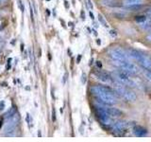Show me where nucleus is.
Returning a JSON list of instances; mask_svg holds the SVG:
<instances>
[{"mask_svg":"<svg viewBox=\"0 0 151 142\" xmlns=\"http://www.w3.org/2000/svg\"><path fill=\"white\" fill-rule=\"evenodd\" d=\"M143 0H125L126 6L127 5H135V4H142Z\"/></svg>","mask_w":151,"mask_h":142,"instance_id":"obj_17","label":"nucleus"},{"mask_svg":"<svg viewBox=\"0 0 151 142\" xmlns=\"http://www.w3.org/2000/svg\"><path fill=\"white\" fill-rule=\"evenodd\" d=\"M142 28L144 30H151V19L149 21H145L144 23H142Z\"/></svg>","mask_w":151,"mask_h":142,"instance_id":"obj_18","label":"nucleus"},{"mask_svg":"<svg viewBox=\"0 0 151 142\" xmlns=\"http://www.w3.org/2000/svg\"><path fill=\"white\" fill-rule=\"evenodd\" d=\"M109 57L112 61H127L129 57L120 49H112L109 51Z\"/></svg>","mask_w":151,"mask_h":142,"instance_id":"obj_6","label":"nucleus"},{"mask_svg":"<svg viewBox=\"0 0 151 142\" xmlns=\"http://www.w3.org/2000/svg\"><path fill=\"white\" fill-rule=\"evenodd\" d=\"M16 113H17V108H16V106H12L6 113L4 114L3 117L6 118V120H9V118H12L14 116H16Z\"/></svg>","mask_w":151,"mask_h":142,"instance_id":"obj_14","label":"nucleus"},{"mask_svg":"<svg viewBox=\"0 0 151 142\" xmlns=\"http://www.w3.org/2000/svg\"><path fill=\"white\" fill-rule=\"evenodd\" d=\"M65 7L68 8V4H67V1H65Z\"/></svg>","mask_w":151,"mask_h":142,"instance_id":"obj_35","label":"nucleus"},{"mask_svg":"<svg viewBox=\"0 0 151 142\" xmlns=\"http://www.w3.org/2000/svg\"><path fill=\"white\" fill-rule=\"evenodd\" d=\"M4 108H5V102L4 101H1V102H0V111L3 110Z\"/></svg>","mask_w":151,"mask_h":142,"instance_id":"obj_26","label":"nucleus"},{"mask_svg":"<svg viewBox=\"0 0 151 142\" xmlns=\"http://www.w3.org/2000/svg\"><path fill=\"white\" fill-rule=\"evenodd\" d=\"M134 20L138 23H144L145 21H147V16H146V14H139V15H136L134 17Z\"/></svg>","mask_w":151,"mask_h":142,"instance_id":"obj_15","label":"nucleus"},{"mask_svg":"<svg viewBox=\"0 0 151 142\" xmlns=\"http://www.w3.org/2000/svg\"><path fill=\"white\" fill-rule=\"evenodd\" d=\"M90 16H91L92 20H93V19H94V17H93V14L92 13V12H90Z\"/></svg>","mask_w":151,"mask_h":142,"instance_id":"obj_31","label":"nucleus"},{"mask_svg":"<svg viewBox=\"0 0 151 142\" xmlns=\"http://www.w3.org/2000/svg\"><path fill=\"white\" fill-rule=\"evenodd\" d=\"M127 123L126 122H117L113 124V131L115 132V135H125V132L127 131Z\"/></svg>","mask_w":151,"mask_h":142,"instance_id":"obj_10","label":"nucleus"},{"mask_svg":"<svg viewBox=\"0 0 151 142\" xmlns=\"http://www.w3.org/2000/svg\"><path fill=\"white\" fill-rule=\"evenodd\" d=\"M55 120H56V111L53 108L52 109V121H55Z\"/></svg>","mask_w":151,"mask_h":142,"instance_id":"obj_23","label":"nucleus"},{"mask_svg":"<svg viewBox=\"0 0 151 142\" xmlns=\"http://www.w3.org/2000/svg\"><path fill=\"white\" fill-rule=\"evenodd\" d=\"M80 60H81V55H78V57L77 58V63H78V64L80 62Z\"/></svg>","mask_w":151,"mask_h":142,"instance_id":"obj_30","label":"nucleus"},{"mask_svg":"<svg viewBox=\"0 0 151 142\" xmlns=\"http://www.w3.org/2000/svg\"><path fill=\"white\" fill-rule=\"evenodd\" d=\"M105 7L117 9V8H123L124 7V3H122L119 0H102L101 2Z\"/></svg>","mask_w":151,"mask_h":142,"instance_id":"obj_11","label":"nucleus"},{"mask_svg":"<svg viewBox=\"0 0 151 142\" xmlns=\"http://www.w3.org/2000/svg\"><path fill=\"white\" fill-rule=\"evenodd\" d=\"M73 1H74V0H73Z\"/></svg>","mask_w":151,"mask_h":142,"instance_id":"obj_38","label":"nucleus"},{"mask_svg":"<svg viewBox=\"0 0 151 142\" xmlns=\"http://www.w3.org/2000/svg\"><path fill=\"white\" fill-rule=\"evenodd\" d=\"M111 14H112V16L116 19H126V17H127V13L123 12H114Z\"/></svg>","mask_w":151,"mask_h":142,"instance_id":"obj_16","label":"nucleus"},{"mask_svg":"<svg viewBox=\"0 0 151 142\" xmlns=\"http://www.w3.org/2000/svg\"><path fill=\"white\" fill-rule=\"evenodd\" d=\"M96 63H97L96 64H97V66H98V67H99V68H101V66H102V64H101V62H99V61H98V62H96Z\"/></svg>","mask_w":151,"mask_h":142,"instance_id":"obj_29","label":"nucleus"},{"mask_svg":"<svg viewBox=\"0 0 151 142\" xmlns=\"http://www.w3.org/2000/svg\"><path fill=\"white\" fill-rule=\"evenodd\" d=\"M92 95L96 101L105 106H112L117 103L118 94L115 89L108 85H96L91 88Z\"/></svg>","mask_w":151,"mask_h":142,"instance_id":"obj_1","label":"nucleus"},{"mask_svg":"<svg viewBox=\"0 0 151 142\" xmlns=\"http://www.w3.org/2000/svg\"><path fill=\"white\" fill-rule=\"evenodd\" d=\"M87 6L90 9H93V2H92V0H87Z\"/></svg>","mask_w":151,"mask_h":142,"instance_id":"obj_20","label":"nucleus"},{"mask_svg":"<svg viewBox=\"0 0 151 142\" xmlns=\"http://www.w3.org/2000/svg\"><path fill=\"white\" fill-rule=\"evenodd\" d=\"M145 8L146 6L144 4H135V5H127V6L125 7V9L129 12H140Z\"/></svg>","mask_w":151,"mask_h":142,"instance_id":"obj_13","label":"nucleus"},{"mask_svg":"<svg viewBox=\"0 0 151 142\" xmlns=\"http://www.w3.org/2000/svg\"><path fill=\"white\" fill-rule=\"evenodd\" d=\"M133 134L138 137H143L147 135V130H146L145 128H144L143 126L135 125L133 127Z\"/></svg>","mask_w":151,"mask_h":142,"instance_id":"obj_12","label":"nucleus"},{"mask_svg":"<svg viewBox=\"0 0 151 142\" xmlns=\"http://www.w3.org/2000/svg\"><path fill=\"white\" fill-rule=\"evenodd\" d=\"M0 42H1V37H0Z\"/></svg>","mask_w":151,"mask_h":142,"instance_id":"obj_36","label":"nucleus"},{"mask_svg":"<svg viewBox=\"0 0 151 142\" xmlns=\"http://www.w3.org/2000/svg\"><path fill=\"white\" fill-rule=\"evenodd\" d=\"M7 0H0V5H2V4H4L5 2H6Z\"/></svg>","mask_w":151,"mask_h":142,"instance_id":"obj_33","label":"nucleus"},{"mask_svg":"<svg viewBox=\"0 0 151 142\" xmlns=\"http://www.w3.org/2000/svg\"><path fill=\"white\" fill-rule=\"evenodd\" d=\"M113 64L116 65L119 69H122L123 71H125L129 76H134L137 75L139 72V68L136 64L130 63L127 61H112Z\"/></svg>","mask_w":151,"mask_h":142,"instance_id":"obj_3","label":"nucleus"},{"mask_svg":"<svg viewBox=\"0 0 151 142\" xmlns=\"http://www.w3.org/2000/svg\"><path fill=\"white\" fill-rule=\"evenodd\" d=\"M94 75L96 76V78L98 80H102V82H104V83H114L115 82L112 76L110 73L106 72V71L96 70V72H94Z\"/></svg>","mask_w":151,"mask_h":142,"instance_id":"obj_7","label":"nucleus"},{"mask_svg":"<svg viewBox=\"0 0 151 142\" xmlns=\"http://www.w3.org/2000/svg\"><path fill=\"white\" fill-rule=\"evenodd\" d=\"M18 5H19V8H20V9L24 12V11H25V8H24V5H23L21 0H18Z\"/></svg>","mask_w":151,"mask_h":142,"instance_id":"obj_21","label":"nucleus"},{"mask_svg":"<svg viewBox=\"0 0 151 142\" xmlns=\"http://www.w3.org/2000/svg\"><path fill=\"white\" fill-rule=\"evenodd\" d=\"M105 112L108 114L109 116L111 117H120L124 115L120 109H118L116 107H112V106H106V107H103Z\"/></svg>","mask_w":151,"mask_h":142,"instance_id":"obj_9","label":"nucleus"},{"mask_svg":"<svg viewBox=\"0 0 151 142\" xmlns=\"http://www.w3.org/2000/svg\"><path fill=\"white\" fill-rule=\"evenodd\" d=\"M116 92L118 94V96L121 97L123 99H125L127 102H134L137 99V95L135 92H133L132 90L127 88L125 86H123L122 84L117 85L116 87Z\"/></svg>","mask_w":151,"mask_h":142,"instance_id":"obj_5","label":"nucleus"},{"mask_svg":"<svg viewBox=\"0 0 151 142\" xmlns=\"http://www.w3.org/2000/svg\"><path fill=\"white\" fill-rule=\"evenodd\" d=\"M146 39H147V41H149V42H151V31L149 32V34L146 36Z\"/></svg>","mask_w":151,"mask_h":142,"instance_id":"obj_27","label":"nucleus"},{"mask_svg":"<svg viewBox=\"0 0 151 142\" xmlns=\"http://www.w3.org/2000/svg\"><path fill=\"white\" fill-rule=\"evenodd\" d=\"M98 20H99V22L101 23V25H103L105 28H109V25H108V23H107V21L104 19V17L101 15V14H98Z\"/></svg>","mask_w":151,"mask_h":142,"instance_id":"obj_19","label":"nucleus"},{"mask_svg":"<svg viewBox=\"0 0 151 142\" xmlns=\"http://www.w3.org/2000/svg\"><path fill=\"white\" fill-rule=\"evenodd\" d=\"M96 43H97V45H100V44H101L100 39H97V40H96Z\"/></svg>","mask_w":151,"mask_h":142,"instance_id":"obj_34","label":"nucleus"},{"mask_svg":"<svg viewBox=\"0 0 151 142\" xmlns=\"http://www.w3.org/2000/svg\"><path fill=\"white\" fill-rule=\"evenodd\" d=\"M81 80H82V83H85L87 82V76L84 72L82 73V76H81Z\"/></svg>","mask_w":151,"mask_h":142,"instance_id":"obj_22","label":"nucleus"},{"mask_svg":"<svg viewBox=\"0 0 151 142\" xmlns=\"http://www.w3.org/2000/svg\"><path fill=\"white\" fill-rule=\"evenodd\" d=\"M112 77L116 82L122 85H132L134 86L135 83L129 78V75L122 69H116L112 72Z\"/></svg>","mask_w":151,"mask_h":142,"instance_id":"obj_4","label":"nucleus"},{"mask_svg":"<svg viewBox=\"0 0 151 142\" xmlns=\"http://www.w3.org/2000/svg\"><path fill=\"white\" fill-rule=\"evenodd\" d=\"M110 34H111L112 37H115V36H117V31H116V30H111V32H110Z\"/></svg>","mask_w":151,"mask_h":142,"instance_id":"obj_25","label":"nucleus"},{"mask_svg":"<svg viewBox=\"0 0 151 142\" xmlns=\"http://www.w3.org/2000/svg\"><path fill=\"white\" fill-rule=\"evenodd\" d=\"M81 18L82 19H85V15H84V12L83 11H81Z\"/></svg>","mask_w":151,"mask_h":142,"instance_id":"obj_32","label":"nucleus"},{"mask_svg":"<svg viewBox=\"0 0 151 142\" xmlns=\"http://www.w3.org/2000/svg\"><path fill=\"white\" fill-rule=\"evenodd\" d=\"M19 123V117L18 116H14L13 117L9 118V121L8 122V124L5 128V133H6V135H9V133L15 131V128Z\"/></svg>","mask_w":151,"mask_h":142,"instance_id":"obj_8","label":"nucleus"},{"mask_svg":"<svg viewBox=\"0 0 151 142\" xmlns=\"http://www.w3.org/2000/svg\"><path fill=\"white\" fill-rule=\"evenodd\" d=\"M129 53L131 58H133L147 71H151V57L143 51H140L135 49H129Z\"/></svg>","mask_w":151,"mask_h":142,"instance_id":"obj_2","label":"nucleus"},{"mask_svg":"<svg viewBox=\"0 0 151 142\" xmlns=\"http://www.w3.org/2000/svg\"><path fill=\"white\" fill-rule=\"evenodd\" d=\"M3 120H4V117H0V129H1V127L3 126Z\"/></svg>","mask_w":151,"mask_h":142,"instance_id":"obj_28","label":"nucleus"},{"mask_svg":"<svg viewBox=\"0 0 151 142\" xmlns=\"http://www.w3.org/2000/svg\"><path fill=\"white\" fill-rule=\"evenodd\" d=\"M145 14H146V16H150V17H151V9H145Z\"/></svg>","mask_w":151,"mask_h":142,"instance_id":"obj_24","label":"nucleus"},{"mask_svg":"<svg viewBox=\"0 0 151 142\" xmlns=\"http://www.w3.org/2000/svg\"><path fill=\"white\" fill-rule=\"evenodd\" d=\"M0 30H1V28H0Z\"/></svg>","mask_w":151,"mask_h":142,"instance_id":"obj_37","label":"nucleus"}]
</instances>
